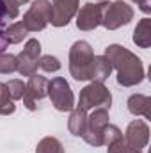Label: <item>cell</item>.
<instances>
[{"label": "cell", "instance_id": "obj_29", "mask_svg": "<svg viewBox=\"0 0 151 153\" xmlns=\"http://www.w3.org/2000/svg\"><path fill=\"white\" fill-rule=\"evenodd\" d=\"M96 2H109V0H96Z\"/></svg>", "mask_w": 151, "mask_h": 153}, {"label": "cell", "instance_id": "obj_20", "mask_svg": "<svg viewBox=\"0 0 151 153\" xmlns=\"http://www.w3.org/2000/svg\"><path fill=\"white\" fill-rule=\"evenodd\" d=\"M14 71H18V59H16V55L4 52L0 55V73L2 75H9V73H14Z\"/></svg>", "mask_w": 151, "mask_h": 153}, {"label": "cell", "instance_id": "obj_12", "mask_svg": "<svg viewBox=\"0 0 151 153\" xmlns=\"http://www.w3.org/2000/svg\"><path fill=\"white\" fill-rule=\"evenodd\" d=\"M123 139L128 144V148L142 152V148H146V144L150 141V126H148V123L144 119H133L128 125Z\"/></svg>", "mask_w": 151, "mask_h": 153}, {"label": "cell", "instance_id": "obj_3", "mask_svg": "<svg viewBox=\"0 0 151 153\" xmlns=\"http://www.w3.org/2000/svg\"><path fill=\"white\" fill-rule=\"evenodd\" d=\"M110 105H112V94H110L109 87L105 84H101V82H91L89 85H85L80 91L76 107L89 112V111L100 109V107L110 111Z\"/></svg>", "mask_w": 151, "mask_h": 153}, {"label": "cell", "instance_id": "obj_10", "mask_svg": "<svg viewBox=\"0 0 151 153\" xmlns=\"http://www.w3.org/2000/svg\"><path fill=\"white\" fill-rule=\"evenodd\" d=\"M46 87H48V80L46 76L34 73L29 76V82L25 84V93H23V105L29 111H36L38 109V102L46 96Z\"/></svg>", "mask_w": 151, "mask_h": 153}, {"label": "cell", "instance_id": "obj_14", "mask_svg": "<svg viewBox=\"0 0 151 153\" xmlns=\"http://www.w3.org/2000/svg\"><path fill=\"white\" fill-rule=\"evenodd\" d=\"M130 114L133 116H144L146 119L151 117V98L146 94H132L126 102Z\"/></svg>", "mask_w": 151, "mask_h": 153}, {"label": "cell", "instance_id": "obj_25", "mask_svg": "<svg viewBox=\"0 0 151 153\" xmlns=\"http://www.w3.org/2000/svg\"><path fill=\"white\" fill-rule=\"evenodd\" d=\"M128 144L124 143V139L121 137V139H117V141H114L112 144H109L107 146V153H128Z\"/></svg>", "mask_w": 151, "mask_h": 153}, {"label": "cell", "instance_id": "obj_17", "mask_svg": "<svg viewBox=\"0 0 151 153\" xmlns=\"http://www.w3.org/2000/svg\"><path fill=\"white\" fill-rule=\"evenodd\" d=\"M4 34H5V39H7L9 45H18V43H21L23 39L27 38L29 30L25 29V25L21 22H14V23H11V25L5 27Z\"/></svg>", "mask_w": 151, "mask_h": 153}, {"label": "cell", "instance_id": "obj_9", "mask_svg": "<svg viewBox=\"0 0 151 153\" xmlns=\"http://www.w3.org/2000/svg\"><path fill=\"white\" fill-rule=\"evenodd\" d=\"M107 2H89L76 11V27L80 30H94L101 25V14Z\"/></svg>", "mask_w": 151, "mask_h": 153}, {"label": "cell", "instance_id": "obj_18", "mask_svg": "<svg viewBox=\"0 0 151 153\" xmlns=\"http://www.w3.org/2000/svg\"><path fill=\"white\" fill-rule=\"evenodd\" d=\"M36 153H64V146L57 137H43L36 146Z\"/></svg>", "mask_w": 151, "mask_h": 153}, {"label": "cell", "instance_id": "obj_5", "mask_svg": "<svg viewBox=\"0 0 151 153\" xmlns=\"http://www.w3.org/2000/svg\"><path fill=\"white\" fill-rule=\"evenodd\" d=\"M133 14H135L133 7L123 0L107 2L103 7V14H101V25L107 30H115L119 27L128 25L133 20Z\"/></svg>", "mask_w": 151, "mask_h": 153}, {"label": "cell", "instance_id": "obj_27", "mask_svg": "<svg viewBox=\"0 0 151 153\" xmlns=\"http://www.w3.org/2000/svg\"><path fill=\"white\" fill-rule=\"evenodd\" d=\"M27 2H29V0H16L18 5H23V4H27Z\"/></svg>", "mask_w": 151, "mask_h": 153}, {"label": "cell", "instance_id": "obj_23", "mask_svg": "<svg viewBox=\"0 0 151 153\" xmlns=\"http://www.w3.org/2000/svg\"><path fill=\"white\" fill-rule=\"evenodd\" d=\"M101 137H103V146H109V144H112L114 141H117V139L123 137V132L119 130V126L109 123V125L101 130Z\"/></svg>", "mask_w": 151, "mask_h": 153}, {"label": "cell", "instance_id": "obj_24", "mask_svg": "<svg viewBox=\"0 0 151 153\" xmlns=\"http://www.w3.org/2000/svg\"><path fill=\"white\" fill-rule=\"evenodd\" d=\"M5 13H4V7H2V4H0V55L7 50V46H9V43H7V39H5V34H4V30H5Z\"/></svg>", "mask_w": 151, "mask_h": 153}, {"label": "cell", "instance_id": "obj_13", "mask_svg": "<svg viewBox=\"0 0 151 153\" xmlns=\"http://www.w3.org/2000/svg\"><path fill=\"white\" fill-rule=\"evenodd\" d=\"M110 73H112V66L109 59L105 55H94L91 62V70H89V80L105 84V80L110 76Z\"/></svg>", "mask_w": 151, "mask_h": 153}, {"label": "cell", "instance_id": "obj_16", "mask_svg": "<svg viewBox=\"0 0 151 153\" xmlns=\"http://www.w3.org/2000/svg\"><path fill=\"white\" fill-rule=\"evenodd\" d=\"M133 43L139 48H150L151 46V20L150 18H142L135 30H133Z\"/></svg>", "mask_w": 151, "mask_h": 153}, {"label": "cell", "instance_id": "obj_26", "mask_svg": "<svg viewBox=\"0 0 151 153\" xmlns=\"http://www.w3.org/2000/svg\"><path fill=\"white\" fill-rule=\"evenodd\" d=\"M132 2H135L142 13H146V14L151 13V0H132Z\"/></svg>", "mask_w": 151, "mask_h": 153}, {"label": "cell", "instance_id": "obj_11", "mask_svg": "<svg viewBox=\"0 0 151 153\" xmlns=\"http://www.w3.org/2000/svg\"><path fill=\"white\" fill-rule=\"evenodd\" d=\"M78 0H52L50 23L53 27H66L78 11Z\"/></svg>", "mask_w": 151, "mask_h": 153}, {"label": "cell", "instance_id": "obj_8", "mask_svg": "<svg viewBox=\"0 0 151 153\" xmlns=\"http://www.w3.org/2000/svg\"><path fill=\"white\" fill-rule=\"evenodd\" d=\"M39 57H41V43L38 39H29L23 46V50L20 52V55H16L18 59V73L21 76H32L38 73L39 68Z\"/></svg>", "mask_w": 151, "mask_h": 153}, {"label": "cell", "instance_id": "obj_28", "mask_svg": "<svg viewBox=\"0 0 151 153\" xmlns=\"http://www.w3.org/2000/svg\"><path fill=\"white\" fill-rule=\"evenodd\" d=\"M128 153H142V152H141V150H132V148H130V150H128Z\"/></svg>", "mask_w": 151, "mask_h": 153}, {"label": "cell", "instance_id": "obj_22", "mask_svg": "<svg viewBox=\"0 0 151 153\" xmlns=\"http://www.w3.org/2000/svg\"><path fill=\"white\" fill-rule=\"evenodd\" d=\"M5 85H7V91H9L11 100L16 102V100H21V98H23V93H25V84H23V80L13 78V80L5 82Z\"/></svg>", "mask_w": 151, "mask_h": 153}, {"label": "cell", "instance_id": "obj_1", "mask_svg": "<svg viewBox=\"0 0 151 153\" xmlns=\"http://www.w3.org/2000/svg\"><path fill=\"white\" fill-rule=\"evenodd\" d=\"M112 70L117 71V84L123 85V87H132V85H137L144 80L146 76V70H144V64L142 61L132 53L128 48L121 46V45H109L105 48V53H103Z\"/></svg>", "mask_w": 151, "mask_h": 153}, {"label": "cell", "instance_id": "obj_7", "mask_svg": "<svg viewBox=\"0 0 151 153\" xmlns=\"http://www.w3.org/2000/svg\"><path fill=\"white\" fill-rule=\"evenodd\" d=\"M52 14V2L50 0H34L29 11L23 14L21 23L29 32H39L50 23Z\"/></svg>", "mask_w": 151, "mask_h": 153}, {"label": "cell", "instance_id": "obj_2", "mask_svg": "<svg viewBox=\"0 0 151 153\" xmlns=\"http://www.w3.org/2000/svg\"><path fill=\"white\" fill-rule=\"evenodd\" d=\"M93 57H94V52L87 41L80 39L71 45V48H70V73L75 80H78V82L89 80V70H91Z\"/></svg>", "mask_w": 151, "mask_h": 153}, {"label": "cell", "instance_id": "obj_21", "mask_svg": "<svg viewBox=\"0 0 151 153\" xmlns=\"http://www.w3.org/2000/svg\"><path fill=\"white\" fill-rule=\"evenodd\" d=\"M39 68L46 73H55L61 70V61L55 55H41L39 57Z\"/></svg>", "mask_w": 151, "mask_h": 153}, {"label": "cell", "instance_id": "obj_19", "mask_svg": "<svg viewBox=\"0 0 151 153\" xmlns=\"http://www.w3.org/2000/svg\"><path fill=\"white\" fill-rule=\"evenodd\" d=\"M14 111H16V105H14V100H11L9 96L7 85L5 82H0V116H11L14 114Z\"/></svg>", "mask_w": 151, "mask_h": 153}, {"label": "cell", "instance_id": "obj_4", "mask_svg": "<svg viewBox=\"0 0 151 153\" xmlns=\"http://www.w3.org/2000/svg\"><path fill=\"white\" fill-rule=\"evenodd\" d=\"M46 96L52 100V105L59 112H71L75 109V96L64 76H55L48 80Z\"/></svg>", "mask_w": 151, "mask_h": 153}, {"label": "cell", "instance_id": "obj_6", "mask_svg": "<svg viewBox=\"0 0 151 153\" xmlns=\"http://www.w3.org/2000/svg\"><path fill=\"white\" fill-rule=\"evenodd\" d=\"M109 109H93L91 114H87V126H85V132L82 135V139L98 148V146H103V137H101V130L109 125Z\"/></svg>", "mask_w": 151, "mask_h": 153}, {"label": "cell", "instance_id": "obj_15", "mask_svg": "<svg viewBox=\"0 0 151 153\" xmlns=\"http://www.w3.org/2000/svg\"><path fill=\"white\" fill-rule=\"evenodd\" d=\"M85 126H87V112L80 107H75L68 119V130L76 137H82L85 132Z\"/></svg>", "mask_w": 151, "mask_h": 153}]
</instances>
